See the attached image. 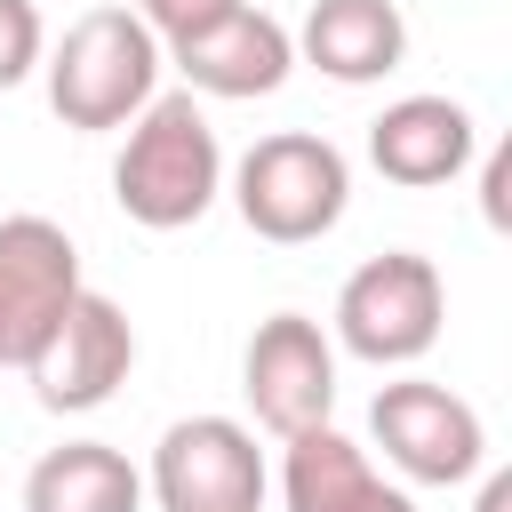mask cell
<instances>
[{
	"label": "cell",
	"instance_id": "1",
	"mask_svg": "<svg viewBox=\"0 0 512 512\" xmlns=\"http://www.w3.org/2000/svg\"><path fill=\"white\" fill-rule=\"evenodd\" d=\"M216 192H224V144H216V128H208L200 96H192V88L152 96V104L128 120V144H120V160H112V200H120V216L144 224V232H184V224H200V216L216 208Z\"/></svg>",
	"mask_w": 512,
	"mask_h": 512
},
{
	"label": "cell",
	"instance_id": "2",
	"mask_svg": "<svg viewBox=\"0 0 512 512\" xmlns=\"http://www.w3.org/2000/svg\"><path fill=\"white\" fill-rule=\"evenodd\" d=\"M160 32L136 8H88L64 24V40L40 56L48 72V112L80 136L128 128L152 96H160Z\"/></svg>",
	"mask_w": 512,
	"mask_h": 512
},
{
	"label": "cell",
	"instance_id": "3",
	"mask_svg": "<svg viewBox=\"0 0 512 512\" xmlns=\"http://www.w3.org/2000/svg\"><path fill=\"white\" fill-rule=\"evenodd\" d=\"M232 208L256 240L272 248H304V240H328L352 208V160L312 136V128H280V136H256L232 168Z\"/></svg>",
	"mask_w": 512,
	"mask_h": 512
},
{
	"label": "cell",
	"instance_id": "4",
	"mask_svg": "<svg viewBox=\"0 0 512 512\" xmlns=\"http://www.w3.org/2000/svg\"><path fill=\"white\" fill-rule=\"evenodd\" d=\"M440 320H448L440 264L416 248H384L336 288V336L328 344H344L368 368H416L440 344Z\"/></svg>",
	"mask_w": 512,
	"mask_h": 512
},
{
	"label": "cell",
	"instance_id": "5",
	"mask_svg": "<svg viewBox=\"0 0 512 512\" xmlns=\"http://www.w3.org/2000/svg\"><path fill=\"white\" fill-rule=\"evenodd\" d=\"M368 432L384 448V464L416 488H456L488 464V424L464 392L432 384V376H392L368 408Z\"/></svg>",
	"mask_w": 512,
	"mask_h": 512
},
{
	"label": "cell",
	"instance_id": "6",
	"mask_svg": "<svg viewBox=\"0 0 512 512\" xmlns=\"http://www.w3.org/2000/svg\"><path fill=\"white\" fill-rule=\"evenodd\" d=\"M152 504L160 512H264V448L240 416H176L152 448Z\"/></svg>",
	"mask_w": 512,
	"mask_h": 512
},
{
	"label": "cell",
	"instance_id": "7",
	"mask_svg": "<svg viewBox=\"0 0 512 512\" xmlns=\"http://www.w3.org/2000/svg\"><path fill=\"white\" fill-rule=\"evenodd\" d=\"M80 288V248L56 216H0V368H32Z\"/></svg>",
	"mask_w": 512,
	"mask_h": 512
},
{
	"label": "cell",
	"instance_id": "8",
	"mask_svg": "<svg viewBox=\"0 0 512 512\" xmlns=\"http://www.w3.org/2000/svg\"><path fill=\"white\" fill-rule=\"evenodd\" d=\"M240 392H248V408L272 440H296V432L328 424L336 416V344H328V328L304 320V312L256 320V336L240 352Z\"/></svg>",
	"mask_w": 512,
	"mask_h": 512
},
{
	"label": "cell",
	"instance_id": "9",
	"mask_svg": "<svg viewBox=\"0 0 512 512\" xmlns=\"http://www.w3.org/2000/svg\"><path fill=\"white\" fill-rule=\"evenodd\" d=\"M128 368H136V328H128V312L104 296V288H80L72 296V312L56 320V336L32 352V400L48 408V416H88V408H104L120 384H128Z\"/></svg>",
	"mask_w": 512,
	"mask_h": 512
},
{
	"label": "cell",
	"instance_id": "10",
	"mask_svg": "<svg viewBox=\"0 0 512 512\" xmlns=\"http://www.w3.org/2000/svg\"><path fill=\"white\" fill-rule=\"evenodd\" d=\"M160 56L184 72L192 96H232V104H240V96H272V88L296 72V32H288L280 16H264V8L240 0L232 16L168 40Z\"/></svg>",
	"mask_w": 512,
	"mask_h": 512
},
{
	"label": "cell",
	"instance_id": "11",
	"mask_svg": "<svg viewBox=\"0 0 512 512\" xmlns=\"http://www.w3.org/2000/svg\"><path fill=\"white\" fill-rule=\"evenodd\" d=\"M480 152V128L456 96H400L368 120V160L384 184H408V192H432V184H456Z\"/></svg>",
	"mask_w": 512,
	"mask_h": 512
},
{
	"label": "cell",
	"instance_id": "12",
	"mask_svg": "<svg viewBox=\"0 0 512 512\" xmlns=\"http://www.w3.org/2000/svg\"><path fill=\"white\" fill-rule=\"evenodd\" d=\"M296 56L336 88H368V80L400 72L408 16H400V0H312L304 32H296Z\"/></svg>",
	"mask_w": 512,
	"mask_h": 512
},
{
	"label": "cell",
	"instance_id": "13",
	"mask_svg": "<svg viewBox=\"0 0 512 512\" xmlns=\"http://www.w3.org/2000/svg\"><path fill=\"white\" fill-rule=\"evenodd\" d=\"M280 496L288 512H416L408 488H392L360 440H344L336 424H312L288 440L280 456Z\"/></svg>",
	"mask_w": 512,
	"mask_h": 512
},
{
	"label": "cell",
	"instance_id": "14",
	"mask_svg": "<svg viewBox=\"0 0 512 512\" xmlns=\"http://www.w3.org/2000/svg\"><path fill=\"white\" fill-rule=\"evenodd\" d=\"M24 512H144V472L112 440H64L24 472Z\"/></svg>",
	"mask_w": 512,
	"mask_h": 512
},
{
	"label": "cell",
	"instance_id": "15",
	"mask_svg": "<svg viewBox=\"0 0 512 512\" xmlns=\"http://www.w3.org/2000/svg\"><path fill=\"white\" fill-rule=\"evenodd\" d=\"M40 56H48V24H40V8H32V0H0V88L32 80Z\"/></svg>",
	"mask_w": 512,
	"mask_h": 512
},
{
	"label": "cell",
	"instance_id": "16",
	"mask_svg": "<svg viewBox=\"0 0 512 512\" xmlns=\"http://www.w3.org/2000/svg\"><path fill=\"white\" fill-rule=\"evenodd\" d=\"M240 0H136V16L160 32V48L168 40H184V32H200V24H216V16H232Z\"/></svg>",
	"mask_w": 512,
	"mask_h": 512
},
{
	"label": "cell",
	"instance_id": "17",
	"mask_svg": "<svg viewBox=\"0 0 512 512\" xmlns=\"http://www.w3.org/2000/svg\"><path fill=\"white\" fill-rule=\"evenodd\" d=\"M504 176H512V152L496 144V152H488V168H480V208H488V224H496V232H504Z\"/></svg>",
	"mask_w": 512,
	"mask_h": 512
},
{
	"label": "cell",
	"instance_id": "18",
	"mask_svg": "<svg viewBox=\"0 0 512 512\" xmlns=\"http://www.w3.org/2000/svg\"><path fill=\"white\" fill-rule=\"evenodd\" d=\"M472 512H512V472H488L480 480V504Z\"/></svg>",
	"mask_w": 512,
	"mask_h": 512
}]
</instances>
